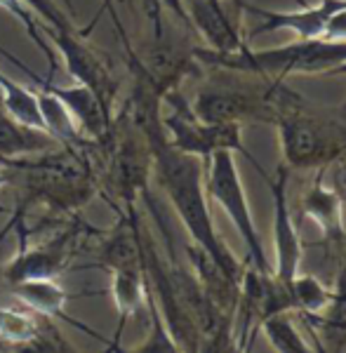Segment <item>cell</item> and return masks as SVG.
Listing matches in <instances>:
<instances>
[{
  "mask_svg": "<svg viewBox=\"0 0 346 353\" xmlns=\"http://www.w3.org/2000/svg\"><path fill=\"white\" fill-rule=\"evenodd\" d=\"M130 118L146 137L151 149V176L165 191L170 205L184 224L191 243L198 245L222 273L236 285H241L243 266L238 264L222 236L214 229L212 214L207 208L205 191V163L191 153H181L167 141L161 123V99L153 94H132L125 104Z\"/></svg>",
  "mask_w": 346,
  "mask_h": 353,
  "instance_id": "6da1fadb",
  "label": "cell"
},
{
  "mask_svg": "<svg viewBox=\"0 0 346 353\" xmlns=\"http://www.w3.org/2000/svg\"><path fill=\"white\" fill-rule=\"evenodd\" d=\"M198 64L226 73H245L264 81H285L299 73H332L346 64V38H314L271 50L247 48L238 52H214L210 48H191Z\"/></svg>",
  "mask_w": 346,
  "mask_h": 353,
  "instance_id": "7a4b0ae2",
  "label": "cell"
},
{
  "mask_svg": "<svg viewBox=\"0 0 346 353\" xmlns=\"http://www.w3.org/2000/svg\"><path fill=\"white\" fill-rule=\"evenodd\" d=\"M161 104V123L165 130L167 141L181 153H191L198 156L203 163L210 161V156L217 151H234L245 156L254 168L262 172L266 179V170L252 158V153L243 144V125L241 123H205L194 116L189 106V99L179 92V88L167 90L163 94Z\"/></svg>",
  "mask_w": 346,
  "mask_h": 353,
  "instance_id": "3957f363",
  "label": "cell"
},
{
  "mask_svg": "<svg viewBox=\"0 0 346 353\" xmlns=\"http://www.w3.org/2000/svg\"><path fill=\"white\" fill-rule=\"evenodd\" d=\"M290 99L292 94L283 101L274 118L283 165L287 170L327 168L334 158L346 151V134L337 125L294 109L292 104H287Z\"/></svg>",
  "mask_w": 346,
  "mask_h": 353,
  "instance_id": "277c9868",
  "label": "cell"
},
{
  "mask_svg": "<svg viewBox=\"0 0 346 353\" xmlns=\"http://www.w3.org/2000/svg\"><path fill=\"white\" fill-rule=\"evenodd\" d=\"M290 97L283 81H269L262 88L229 83H207L189 101L196 118L205 123H274L278 109Z\"/></svg>",
  "mask_w": 346,
  "mask_h": 353,
  "instance_id": "5b68a950",
  "label": "cell"
},
{
  "mask_svg": "<svg viewBox=\"0 0 346 353\" xmlns=\"http://www.w3.org/2000/svg\"><path fill=\"white\" fill-rule=\"evenodd\" d=\"M234 156H236L234 151H217L210 156V161L205 163V191L214 203L222 205V210L229 214L231 224L241 233L247 250L250 269L274 273L269 264V257L264 252L262 236H259L257 224H254L245 186H243L241 179V170H238Z\"/></svg>",
  "mask_w": 346,
  "mask_h": 353,
  "instance_id": "8992f818",
  "label": "cell"
},
{
  "mask_svg": "<svg viewBox=\"0 0 346 353\" xmlns=\"http://www.w3.org/2000/svg\"><path fill=\"white\" fill-rule=\"evenodd\" d=\"M83 236L85 229L78 221V224L66 226L61 233H54L45 243L28 248L26 236H21L19 231V252L0 271V276L5 278L8 285L17 281H28V278H57L71 264L73 254L81 248Z\"/></svg>",
  "mask_w": 346,
  "mask_h": 353,
  "instance_id": "52a82bcc",
  "label": "cell"
},
{
  "mask_svg": "<svg viewBox=\"0 0 346 353\" xmlns=\"http://www.w3.org/2000/svg\"><path fill=\"white\" fill-rule=\"evenodd\" d=\"M43 31H45V36H48V41L54 45L57 52L61 54L69 76L76 83H83V85H88L90 90H94L101 99V104L113 113V101H116L118 85L113 81L111 68L104 61V57L83 41L85 38L83 33L52 31V28H45V24H43Z\"/></svg>",
  "mask_w": 346,
  "mask_h": 353,
  "instance_id": "ba28073f",
  "label": "cell"
},
{
  "mask_svg": "<svg viewBox=\"0 0 346 353\" xmlns=\"http://www.w3.org/2000/svg\"><path fill=\"white\" fill-rule=\"evenodd\" d=\"M0 52L8 57L12 64L19 66L21 71H26V76L31 78L33 83H38V88L45 90V92H50L52 97H57V99H59L61 104L66 106V111L71 113V118L76 121V125L81 128V132L88 137V139H92V141H97V144H101V141L109 137L111 123H113V113L106 109L104 104H101V99L97 97L94 90H90L88 85H83V83L57 85L52 81V76H48V78L38 76V73L31 71V68H28L26 64H21V61L17 59L14 54L5 52L3 48H0Z\"/></svg>",
  "mask_w": 346,
  "mask_h": 353,
  "instance_id": "9c48e42d",
  "label": "cell"
},
{
  "mask_svg": "<svg viewBox=\"0 0 346 353\" xmlns=\"http://www.w3.org/2000/svg\"><path fill=\"white\" fill-rule=\"evenodd\" d=\"M234 3L259 19V24L252 31V38L276 31H292L299 41L325 38L330 19L339 10L346 8V0H320L316 5L304 3L299 10H264L257 8V5L245 3V0H234Z\"/></svg>",
  "mask_w": 346,
  "mask_h": 353,
  "instance_id": "30bf717a",
  "label": "cell"
},
{
  "mask_svg": "<svg viewBox=\"0 0 346 353\" xmlns=\"http://www.w3.org/2000/svg\"><path fill=\"white\" fill-rule=\"evenodd\" d=\"M287 179L290 170L281 165L276 179L266 176L274 193V248H276V269L274 276L283 285L290 288L292 278L297 276L302 266V241H299L297 226H294L290 203H287Z\"/></svg>",
  "mask_w": 346,
  "mask_h": 353,
  "instance_id": "8fae6325",
  "label": "cell"
},
{
  "mask_svg": "<svg viewBox=\"0 0 346 353\" xmlns=\"http://www.w3.org/2000/svg\"><path fill=\"white\" fill-rule=\"evenodd\" d=\"M186 17L189 24L203 36L210 50L214 52H238L247 48L238 26L231 21L224 3H210V0H186Z\"/></svg>",
  "mask_w": 346,
  "mask_h": 353,
  "instance_id": "7c38bea8",
  "label": "cell"
},
{
  "mask_svg": "<svg viewBox=\"0 0 346 353\" xmlns=\"http://www.w3.org/2000/svg\"><path fill=\"white\" fill-rule=\"evenodd\" d=\"M325 168H318L314 184L302 196V212L304 217L314 219L323 231L327 243H342L346 238L344 224V201L339 191L330 189L325 184Z\"/></svg>",
  "mask_w": 346,
  "mask_h": 353,
  "instance_id": "4fadbf2b",
  "label": "cell"
},
{
  "mask_svg": "<svg viewBox=\"0 0 346 353\" xmlns=\"http://www.w3.org/2000/svg\"><path fill=\"white\" fill-rule=\"evenodd\" d=\"M8 288H10V297L19 301L21 306H26L28 311L38 313V316H45V318H52V321L54 318L69 321L73 325L83 327L88 334H94L66 313V301L71 299V294L66 292L59 283H54V278H28V281L10 283Z\"/></svg>",
  "mask_w": 346,
  "mask_h": 353,
  "instance_id": "5bb4252c",
  "label": "cell"
},
{
  "mask_svg": "<svg viewBox=\"0 0 346 353\" xmlns=\"http://www.w3.org/2000/svg\"><path fill=\"white\" fill-rule=\"evenodd\" d=\"M111 273V297L113 306L118 311V332L109 344V351L121 346V337L125 332V325L132 316L146 306V276L144 264L141 266H125V269L109 271Z\"/></svg>",
  "mask_w": 346,
  "mask_h": 353,
  "instance_id": "9a60e30c",
  "label": "cell"
},
{
  "mask_svg": "<svg viewBox=\"0 0 346 353\" xmlns=\"http://www.w3.org/2000/svg\"><path fill=\"white\" fill-rule=\"evenodd\" d=\"M57 146L61 144L50 132L17 123L5 111H0V165L8 158L36 156V153L52 151Z\"/></svg>",
  "mask_w": 346,
  "mask_h": 353,
  "instance_id": "2e32d148",
  "label": "cell"
},
{
  "mask_svg": "<svg viewBox=\"0 0 346 353\" xmlns=\"http://www.w3.org/2000/svg\"><path fill=\"white\" fill-rule=\"evenodd\" d=\"M0 97H3V111L17 123L28 125V128L45 130L43 111H41V94L24 85L14 83L0 71ZM48 132V130H45Z\"/></svg>",
  "mask_w": 346,
  "mask_h": 353,
  "instance_id": "e0dca14e",
  "label": "cell"
},
{
  "mask_svg": "<svg viewBox=\"0 0 346 353\" xmlns=\"http://www.w3.org/2000/svg\"><path fill=\"white\" fill-rule=\"evenodd\" d=\"M43 321L45 316L28 311L17 299L14 304H3L0 301V339L8 346H14V351L36 337Z\"/></svg>",
  "mask_w": 346,
  "mask_h": 353,
  "instance_id": "ac0fdd59",
  "label": "cell"
},
{
  "mask_svg": "<svg viewBox=\"0 0 346 353\" xmlns=\"http://www.w3.org/2000/svg\"><path fill=\"white\" fill-rule=\"evenodd\" d=\"M259 330H264L266 339L271 341L274 351L278 353H311L316 349L304 339L302 330L297 327L292 318V311L274 313V316L264 318Z\"/></svg>",
  "mask_w": 346,
  "mask_h": 353,
  "instance_id": "d6986e66",
  "label": "cell"
},
{
  "mask_svg": "<svg viewBox=\"0 0 346 353\" xmlns=\"http://www.w3.org/2000/svg\"><path fill=\"white\" fill-rule=\"evenodd\" d=\"M290 292L294 299V311H299L302 316H320L330 309L334 299V290L320 283L316 276L302 271L292 278Z\"/></svg>",
  "mask_w": 346,
  "mask_h": 353,
  "instance_id": "ffe728a7",
  "label": "cell"
},
{
  "mask_svg": "<svg viewBox=\"0 0 346 353\" xmlns=\"http://www.w3.org/2000/svg\"><path fill=\"white\" fill-rule=\"evenodd\" d=\"M146 313H149V334L144 337L139 346H134L132 351H139V353H177L179 351V344L174 341L172 332H170L165 318H163L161 309H158L156 299L151 294V288L146 283Z\"/></svg>",
  "mask_w": 346,
  "mask_h": 353,
  "instance_id": "44dd1931",
  "label": "cell"
},
{
  "mask_svg": "<svg viewBox=\"0 0 346 353\" xmlns=\"http://www.w3.org/2000/svg\"><path fill=\"white\" fill-rule=\"evenodd\" d=\"M0 10H5L8 14H12L14 19L19 21L21 26H24V31L28 33V36H31V41L43 50L45 57H48L50 76H54V71H57V54H54L52 45H48V36H45V31H43V21L38 19V17L33 14L31 10H28L26 5L21 3V0H0Z\"/></svg>",
  "mask_w": 346,
  "mask_h": 353,
  "instance_id": "7402d4cb",
  "label": "cell"
},
{
  "mask_svg": "<svg viewBox=\"0 0 346 353\" xmlns=\"http://www.w3.org/2000/svg\"><path fill=\"white\" fill-rule=\"evenodd\" d=\"M21 3L43 21L45 28H52V31H73V33H83V36H88L92 31V28H78L76 21L71 19V14L64 12L54 0H21Z\"/></svg>",
  "mask_w": 346,
  "mask_h": 353,
  "instance_id": "603a6c76",
  "label": "cell"
},
{
  "mask_svg": "<svg viewBox=\"0 0 346 353\" xmlns=\"http://www.w3.org/2000/svg\"><path fill=\"white\" fill-rule=\"evenodd\" d=\"M8 172H5V170H3V165H0V191H3L5 189V184H8Z\"/></svg>",
  "mask_w": 346,
  "mask_h": 353,
  "instance_id": "cb8c5ba5",
  "label": "cell"
},
{
  "mask_svg": "<svg viewBox=\"0 0 346 353\" xmlns=\"http://www.w3.org/2000/svg\"><path fill=\"white\" fill-rule=\"evenodd\" d=\"M332 76H346V64H342L339 68H334V71H332Z\"/></svg>",
  "mask_w": 346,
  "mask_h": 353,
  "instance_id": "d4e9b609",
  "label": "cell"
},
{
  "mask_svg": "<svg viewBox=\"0 0 346 353\" xmlns=\"http://www.w3.org/2000/svg\"><path fill=\"white\" fill-rule=\"evenodd\" d=\"M64 5H66V10H69V12H73V0H64Z\"/></svg>",
  "mask_w": 346,
  "mask_h": 353,
  "instance_id": "484cf974",
  "label": "cell"
},
{
  "mask_svg": "<svg viewBox=\"0 0 346 353\" xmlns=\"http://www.w3.org/2000/svg\"><path fill=\"white\" fill-rule=\"evenodd\" d=\"M5 349H8V344H5V341L0 339V351H5Z\"/></svg>",
  "mask_w": 346,
  "mask_h": 353,
  "instance_id": "4316f807",
  "label": "cell"
},
{
  "mask_svg": "<svg viewBox=\"0 0 346 353\" xmlns=\"http://www.w3.org/2000/svg\"><path fill=\"white\" fill-rule=\"evenodd\" d=\"M210 3H224V0H210Z\"/></svg>",
  "mask_w": 346,
  "mask_h": 353,
  "instance_id": "83f0119b",
  "label": "cell"
}]
</instances>
